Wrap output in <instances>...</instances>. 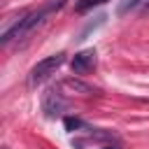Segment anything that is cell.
Masks as SVG:
<instances>
[{"label":"cell","mask_w":149,"mask_h":149,"mask_svg":"<svg viewBox=\"0 0 149 149\" xmlns=\"http://www.w3.org/2000/svg\"><path fill=\"white\" fill-rule=\"evenodd\" d=\"M56 9V5H49V7H42V9H35V12H30V14H26V16H21L12 28H7L5 33H2V37H0V42H2V47H7L9 42H14V40H21V37H26L33 28H37L47 16H49V12H54Z\"/></svg>","instance_id":"cell-1"},{"label":"cell","mask_w":149,"mask_h":149,"mask_svg":"<svg viewBox=\"0 0 149 149\" xmlns=\"http://www.w3.org/2000/svg\"><path fill=\"white\" fill-rule=\"evenodd\" d=\"M63 63H65V54H63V51L42 58V61L35 63L33 70H30V84H33V86H35V84H42L44 79H49L51 74H56V70H58Z\"/></svg>","instance_id":"cell-2"},{"label":"cell","mask_w":149,"mask_h":149,"mask_svg":"<svg viewBox=\"0 0 149 149\" xmlns=\"http://www.w3.org/2000/svg\"><path fill=\"white\" fill-rule=\"evenodd\" d=\"M95 68V49H81L72 58V72L74 74H86Z\"/></svg>","instance_id":"cell-3"},{"label":"cell","mask_w":149,"mask_h":149,"mask_svg":"<svg viewBox=\"0 0 149 149\" xmlns=\"http://www.w3.org/2000/svg\"><path fill=\"white\" fill-rule=\"evenodd\" d=\"M42 109H44L47 116H56V114H61V112L65 109V98L61 95V91L49 88V91L42 95Z\"/></svg>","instance_id":"cell-4"},{"label":"cell","mask_w":149,"mask_h":149,"mask_svg":"<svg viewBox=\"0 0 149 149\" xmlns=\"http://www.w3.org/2000/svg\"><path fill=\"white\" fill-rule=\"evenodd\" d=\"M144 2H149V0H121V2H119V7H116V14H119V16H123V14H128V12L137 9V7H140V5H144Z\"/></svg>","instance_id":"cell-5"},{"label":"cell","mask_w":149,"mask_h":149,"mask_svg":"<svg viewBox=\"0 0 149 149\" xmlns=\"http://www.w3.org/2000/svg\"><path fill=\"white\" fill-rule=\"evenodd\" d=\"M107 0H79L77 2V12H86V9H93V7H98V5H105Z\"/></svg>","instance_id":"cell-6"},{"label":"cell","mask_w":149,"mask_h":149,"mask_svg":"<svg viewBox=\"0 0 149 149\" xmlns=\"http://www.w3.org/2000/svg\"><path fill=\"white\" fill-rule=\"evenodd\" d=\"M63 123H65V128H68V130L86 128V126H84V121H81V119H77V116H65V121H63Z\"/></svg>","instance_id":"cell-7"},{"label":"cell","mask_w":149,"mask_h":149,"mask_svg":"<svg viewBox=\"0 0 149 149\" xmlns=\"http://www.w3.org/2000/svg\"><path fill=\"white\" fill-rule=\"evenodd\" d=\"M102 149H121V147H119V144H114V147H109V144H107V147H102Z\"/></svg>","instance_id":"cell-8"},{"label":"cell","mask_w":149,"mask_h":149,"mask_svg":"<svg viewBox=\"0 0 149 149\" xmlns=\"http://www.w3.org/2000/svg\"><path fill=\"white\" fill-rule=\"evenodd\" d=\"M147 9H149V2H147Z\"/></svg>","instance_id":"cell-9"}]
</instances>
